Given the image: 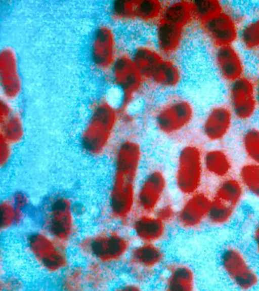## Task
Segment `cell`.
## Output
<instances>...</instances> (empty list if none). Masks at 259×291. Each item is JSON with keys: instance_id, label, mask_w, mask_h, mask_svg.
<instances>
[{"instance_id": "cell-20", "label": "cell", "mask_w": 259, "mask_h": 291, "mask_svg": "<svg viewBox=\"0 0 259 291\" xmlns=\"http://www.w3.org/2000/svg\"><path fill=\"white\" fill-rule=\"evenodd\" d=\"M32 200L24 190H13L0 201V230L6 234L21 228L25 223Z\"/></svg>"}, {"instance_id": "cell-41", "label": "cell", "mask_w": 259, "mask_h": 291, "mask_svg": "<svg viewBox=\"0 0 259 291\" xmlns=\"http://www.w3.org/2000/svg\"><path fill=\"white\" fill-rule=\"evenodd\" d=\"M255 91L257 104L258 110H259V74L254 76Z\"/></svg>"}, {"instance_id": "cell-23", "label": "cell", "mask_w": 259, "mask_h": 291, "mask_svg": "<svg viewBox=\"0 0 259 291\" xmlns=\"http://www.w3.org/2000/svg\"><path fill=\"white\" fill-rule=\"evenodd\" d=\"M234 115L228 105L219 103L211 106L205 113L201 123L203 136L210 142H217L228 134Z\"/></svg>"}, {"instance_id": "cell-42", "label": "cell", "mask_w": 259, "mask_h": 291, "mask_svg": "<svg viewBox=\"0 0 259 291\" xmlns=\"http://www.w3.org/2000/svg\"><path fill=\"white\" fill-rule=\"evenodd\" d=\"M257 58H258V62H259V54L257 56Z\"/></svg>"}, {"instance_id": "cell-1", "label": "cell", "mask_w": 259, "mask_h": 291, "mask_svg": "<svg viewBox=\"0 0 259 291\" xmlns=\"http://www.w3.org/2000/svg\"><path fill=\"white\" fill-rule=\"evenodd\" d=\"M108 157L112 171L98 224L127 227L137 212L136 192L143 162L142 146L134 138L118 139Z\"/></svg>"}, {"instance_id": "cell-14", "label": "cell", "mask_w": 259, "mask_h": 291, "mask_svg": "<svg viewBox=\"0 0 259 291\" xmlns=\"http://www.w3.org/2000/svg\"><path fill=\"white\" fill-rule=\"evenodd\" d=\"M169 180L163 169L150 168L141 176L136 192L137 212L154 213L168 198Z\"/></svg>"}, {"instance_id": "cell-38", "label": "cell", "mask_w": 259, "mask_h": 291, "mask_svg": "<svg viewBox=\"0 0 259 291\" xmlns=\"http://www.w3.org/2000/svg\"><path fill=\"white\" fill-rule=\"evenodd\" d=\"M15 147L0 139V169L2 171L6 170L12 164L15 156Z\"/></svg>"}, {"instance_id": "cell-19", "label": "cell", "mask_w": 259, "mask_h": 291, "mask_svg": "<svg viewBox=\"0 0 259 291\" xmlns=\"http://www.w3.org/2000/svg\"><path fill=\"white\" fill-rule=\"evenodd\" d=\"M228 104L234 117L242 121L252 118L258 110L254 76L246 74L227 85Z\"/></svg>"}, {"instance_id": "cell-36", "label": "cell", "mask_w": 259, "mask_h": 291, "mask_svg": "<svg viewBox=\"0 0 259 291\" xmlns=\"http://www.w3.org/2000/svg\"><path fill=\"white\" fill-rule=\"evenodd\" d=\"M177 212V206L168 198L160 205L154 213L170 226L175 223Z\"/></svg>"}, {"instance_id": "cell-28", "label": "cell", "mask_w": 259, "mask_h": 291, "mask_svg": "<svg viewBox=\"0 0 259 291\" xmlns=\"http://www.w3.org/2000/svg\"><path fill=\"white\" fill-rule=\"evenodd\" d=\"M203 163L205 174L221 179L228 176L232 168L228 155L224 150L218 148L210 149L203 153Z\"/></svg>"}, {"instance_id": "cell-31", "label": "cell", "mask_w": 259, "mask_h": 291, "mask_svg": "<svg viewBox=\"0 0 259 291\" xmlns=\"http://www.w3.org/2000/svg\"><path fill=\"white\" fill-rule=\"evenodd\" d=\"M57 278L58 286L61 290H87L84 265L72 264Z\"/></svg>"}, {"instance_id": "cell-7", "label": "cell", "mask_w": 259, "mask_h": 291, "mask_svg": "<svg viewBox=\"0 0 259 291\" xmlns=\"http://www.w3.org/2000/svg\"><path fill=\"white\" fill-rule=\"evenodd\" d=\"M150 111L156 130L169 138L178 136L189 129L195 121L197 114L194 102L177 92L166 94L152 105Z\"/></svg>"}, {"instance_id": "cell-13", "label": "cell", "mask_w": 259, "mask_h": 291, "mask_svg": "<svg viewBox=\"0 0 259 291\" xmlns=\"http://www.w3.org/2000/svg\"><path fill=\"white\" fill-rule=\"evenodd\" d=\"M220 266L228 281L241 290H250L259 283V275L246 254L238 246L224 247L219 257Z\"/></svg>"}, {"instance_id": "cell-6", "label": "cell", "mask_w": 259, "mask_h": 291, "mask_svg": "<svg viewBox=\"0 0 259 291\" xmlns=\"http://www.w3.org/2000/svg\"><path fill=\"white\" fill-rule=\"evenodd\" d=\"M22 245L29 262L46 276L58 278L72 264L69 245L40 227L25 233Z\"/></svg>"}, {"instance_id": "cell-26", "label": "cell", "mask_w": 259, "mask_h": 291, "mask_svg": "<svg viewBox=\"0 0 259 291\" xmlns=\"http://www.w3.org/2000/svg\"><path fill=\"white\" fill-rule=\"evenodd\" d=\"M136 0H114L105 7L107 21L117 27H135Z\"/></svg>"}, {"instance_id": "cell-15", "label": "cell", "mask_w": 259, "mask_h": 291, "mask_svg": "<svg viewBox=\"0 0 259 291\" xmlns=\"http://www.w3.org/2000/svg\"><path fill=\"white\" fill-rule=\"evenodd\" d=\"M24 83L18 54L10 45L0 50L1 98L15 103L22 97Z\"/></svg>"}, {"instance_id": "cell-11", "label": "cell", "mask_w": 259, "mask_h": 291, "mask_svg": "<svg viewBox=\"0 0 259 291\" xmlns=\"http://www.w3.org/2000/svg\"><path fill=\"white\" fill-rule=\"evenodd\" d=\"M203 154L194 143L183 146L177 153L172 183L177 193L183 197L202 190L205 174Z\"/></svg>"}, {"instance_id": "cell-40", "label": "cell", "mask_w": 259, "mask_h": 291, "mask_svg": "<svg viewBox=\"0 0 259 291\" xmlns=\"http://www.w3.org/2000/svg\"><path fill=\"white\" fill-rule=\"evenodd\" d=\"M251 238L254 250L256 255L259 256V221L253 229Z\"/></svg>"}, {"instance_id": "cell-37", "label": "cell", "mask_w": 259, "mask_h": 291, "mask_svg": "<svg viewBox=\"0 0 259 291\" xmlns=\"http://www.w3.org/2000/svg\"><path fill=\"white\" fill-rule=\"evenodd\" d=\"M26 286L24 280L19 275L14 274H1L0 290L16 291L22 290Z\"/></svg>"}, {"instance_id": "cell-27", "label": "cell", "mask_w": 259, "mask_h": 291, "mask_svg": "<svg viewBox=\"0 0 259 291\" xmlns=\"http://www.w3.org/2000/svg\"><path fill=\"white\" fill-rule=\"evenodd\" d=\"M164 2L136 0L135 27L152 29L161 17Z\"/></svg>"}, {"instance_id": "cell-25", "label": "cell", "mask_w": 259, "mask_h": 291, "mask_svg": "<svg viewBox=\"0 0 259 291\" xmlns=\"http://www.w3.org/2000/svg\"><path fill=\"white\" fill-rule=\"evenodd\" d=\"M26 127L21 110L16 107L9 114L0 117V139L16 147L26 137Z\"/></svg>"}, {"instance_id": "cell-29", "label": "cell", "mask_w": 259, "mask_h": 291, "mask_svg": "<svg viewBox=\"0 0 259 291\" xmlns=\"http://www.w3.org/2000/svg\"><path fill=\"white\" fill-rule=\"evenodd\" d=\"M246 19L241 28L238 44L244 52L257 56L259 54V10Z\"/></svg>"}, {"instance_id": "cell-3", "label": "cell", "mask_w": 259, "mask_h": 291, "mask_svg": "<svg viewBox=\"0 0 259 291\" xmlns=\"http://www.w3.org/2000/svg\"><path fill=\"white\" fill-rule=\"evenodd\" d=\"M134 243L127 227L109 224H98L81 233L73 246L81 259L96 261L116 269L124 265Z\"/></svg>"}, {"instance_id": "cell-24", "label": "cell", "mask_w": 259, "mask_h": 291, "mask_svg": "<svg viewBox=\"0 0 259 291\" xmlns=\"http://www.w3.org/2000/svg\"><path fill=\"white\" fill-rule=\"evenodd\" d=\"M84 267L87 290H108L117 280L115 269L99 262L86 261Z\"/></svg>"}, {"instance_id": "cell-35", "label": "cell", "mask_w": 259, "mask_h": 291, "mask_svg": "<svg viewBox=\"0 0 259 291\" xmlns=\"http://www.w3.org/2000/svg\"><path fill=\"white\" fill-rule=\"evenodd\" d=\"M242 145L251 162L259 164V130H247L243 135Z\"/></svg>"}, {"instance_id": "cell-34", "label": "cell", "mask_w": 259, "mask_h": 291, "mask_svg": "<svg viewBox=\"0 0 259 291\" xmlns=\"http://www.w3.org/2000/svg\"><path fill=\"white\" fill-rule=\"evenodd\" d=\"M224 3L225 2L218 0L192 1L196 26L220 10Z\"/></svg>"}, {"instance_id": "cell-16", "label": "cell", "mask_w": 259, "mask_h": 291, "mask_svg": "<svg viewBox=\"0 0 259 291\" xmlns=\"http://www.w3.org/2000/svg\"><path fill=\"white\" fill-rule=\"evenodd\" d=\"M210 62L219 79L227 85L247 74L244 52L235 45L210 50Z\"/></svg>"}, {"instance_id": "cell-5", "label": "cell", "mask_w": 259, "mask_h": 291, "mask_svg": "<svg viewBox=\"0 0 259 291\" xmlns=\"http://www.w3.org/2000/svg\"><path fill=\"white\" fill-rule=\"evenodd\" d=\"M81 205L69 194L57 191L49 194L39 210L40 228L68 245H73L81 233Z\"/></svg>"}, {"instance_id": "cell-9", "label": "cell", "mask_w": 259, "mask_h": 291, "mask_svg": "<svg viewBox=\"0 0 259 291\" xmlns=\"http://www.w3.org/2000/svg\"><path fill=\"white\" fill-rule=\"evenodd\" d=\"M105 78L106 82L117 92L121 110H131L148 90L130 50L124 48Z\"/></svg>"}, {"instance_id": "cell-10", "label": "cell", "mask_w": 259, "mask_h": 291, "mask_svg": "<svg viewBox=\"0 0 259 291\" xmlns=\"http://www.w3.org/2000/svg\"><path fill=\"white\" fill-rule=\"evenodd\" d=\"M123 49L118 27L107 20L98 23L88 45V60L93 72L105 77Z\"/></svg>"}, {"instance_id": "cell-32", "label": "cell", "mask_w": 259, "mask_h": 291, "mask_svg": "<svg viewBox=\"0 0 259 291\" xmlns=\"http://www.w3.org/2000/svg\"><path fill=\"white\" fill-rule=\"evenodd\" d=\"M236 208L212 196L207 223L213 227H222L231 222Z\"/></svg>"}, {"instance_id": "cell-12", "label": "cell", "mask_w": 259, "mask_h": 291, "mask_svg": "<svg viewBox=\"0 0 259 291\" xmlns=\"http://www.w3.org/2000/svg\"><path fill=\"white\" fill-rule=\"evenodd\" d=\"M166 261L161 244L136 242L124 265L131 278L144 285L157 276Z\"/></svg>"}, {"instance_id": "cell-17", "label": "cell", "mask_w": 259, "mask_h": 291, "mask_svg": "<svg viewBox=\"0 0 259 291\" xmlns=\"http://www.w3.org/2000/svg\"><path fill=\"white\" fill-rule=\"evenodd\" d=\"M194 31H196L194 28L160 18L152 29V40L162 53L179 58Z\"/></svg>"}, {"instance_id": "cell-21", "label": "cell", "mask_w": 259, "mask_h": 291, "mask_svg": "<svg viewBox=\"0 0 259 291\" xmlns=\"http://www.w3.org/2000/svg\"><path fill=\"white\" fill-rule=\"evenodd\" d=\"M157 277L159 285L165 290L194 291L198 288L195 269L183 261H166Z\"/></svg>"}, {"instance_id": "cell-8", "label": "cell", "mask_w": 259, "mask_h": 291, "mask_svg": "<svg viewBox=\"0 0 259 291\" xmlns=\"http://www.w3.org/2000/svg\"><path fill=\"white\" fill-rule=\"evenodd\" d=\"M246 19L237 6L225 2L220 10L197 25L196 31L210 50L235 45Z\"/></svg>"}, {"instance_id": "cell-2", "label": "cell", "mask_w": 259, "mask_h": 291, "mask_svg": "<svg viewBox=\"0 0 259 291\" xmlns=\"http://www.w3.org/2000/svg\"><path fill=\"white\" fill-rule=\"evenodd\" d=\"M120 127V110L116 98L109 93L92 97L78 134L81 152L93 160L108 157L118 139Z\"/></svg>"}, {"instance_id": "cell-39", "label": "cell", "mask_w": 259, "mask_h": 291, "mask_svg": "<svg viewBox=\"0 0 259 291\" xmlns=\"http://www.w3.org/2000/svg\"><path fill=\"white\" fill-rule=\"evenodd\" d=\"M144 285L138 281L131 278L117 284L115 290L124 291H139L143 290Z\"/></svg>"}, {"instance_id": "cell-30", "label": "cell", "mask_w": 259, "mask_h": 291, "mask_svg": "<svg viewBox=\"0 0 259 291\" xmlns=\"http://www.w3.org/2000/svg\"><path fill=\"white\" fill-rule=\"evenodd\" d=\"M244 190L239 179L228 176L219 183L212 197L236 208L242 200Z\"/></svg>"}, {"instance_id": "cell-22", "label": "cell", "mask_w": 259, "mask_h": 291, "mask_svg": "<svg viewBox=\"0 0 259 291\" xmlns=\"http://www.w3.org/2000/svg\"><path fill=\"white\" fill-rule=\"evenodd\" d=\"M170 226L154 213L137 212L127 225L137 242L161 244L167 238Z\"/></svg>"}, {"instance_id": "cell-4", "label": "cell", "mask_w": 259, "mask_h": 291, "mask_svg": "<svg viewBox=\"0 0 259 291\" xmlns=\"http://www.w3.org/2000/svg\"><path fill=\"white\" fill-rule=\"evenodd\" d=\"M130 51L148 90L168 94L184 85L186 73L182 61L162 53L152 39L138 41Z\"/></svg>"}, {"instance_id": "cell-18", "label": "cell", "mask_w": 259, "mask_h": 291, "mask_svg": "<svg viewBox=\"0 0 259 291\" xmlns=\"http://www.w3.org/2000/svg\"><path fill=\"white\" fill-rule=\"evenodd\" d=\"M183 198L177 206L175 224L183 231H198L207 223L212 197L201 190Z\"/></svg>"}, {"instance_id": "cell-33", "label": "cell", "mask_w": 259, "mask_h": 291, "mask_svg": "<svg viewBox=\"0 0 259 291\" xmlns=\"http://www.w3.org/2000/svg\"><path fill=\"white\" fill-rule=\"evenodd\" d=\"M239 180L244 189L259 198V164L250 162L243 165Z\"/></svg>"}]
</instances>
